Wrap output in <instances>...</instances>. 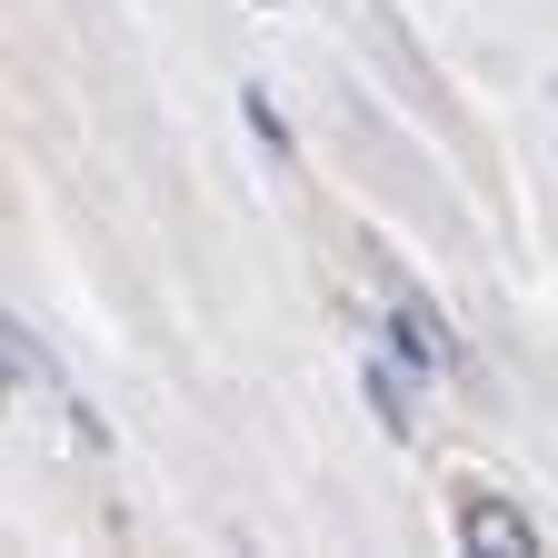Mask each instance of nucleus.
<instances>
[{
	"label": "nucleus",
	"instance_id": "obj_4",
	"mask_svg": "<svg viewBox=\"0 0 558 558\" xmlns=\"http://www.w3.org/2000/svg\"><path fill=\"white\" fill-rule=\"evenodd\" d=\"M360 389H369V409H379V429H389V439H409V399H399V369H369Z\"/></svg>",
	"mask_w": 558,
	"mask_h": 558
},
{
	"label": "nucleus",
	"instance_id": "obj_3",
	"mask_svg": "<svg viewBox=\"0 0 558 558\" xmlns=\"http://www.w3.org/2000/svg\"><path fill=\"white\" fill-rule=\"evenodd\" d=\"M240 120L259 130V150H269V160H290V120L269 110V90H240Z\"/></svg>",
	"mask_w": 558,
	"mask_h": 558
},
{
	"label": "nucleus",
	"instance_id": "obj_2",
	"mask_svg": "<svg viewBox=\"0 0 558 558\" xmlns=\"http://www.w3.org/2000/svg\"><path fill=\"white\" fill-rule=\"evenodd\" d=\"M0 369H11L31 399H60V369H50V349H40L31 329H0Z\"/></svg>",
	"mask_w": 558,
	"mask_h": 558
},
{
	"label": "nucleus",
	"instance_id": "obj_1",
	"mask_svg": "<svg viewBox=\"0 0 558 558\" xmlns=\"http://www.w3.org/2000/svg\"><path fill=\"white\" fill-rule=\"evenodd\" d=\"M459 538H469L478 558H538V529H529L519 499H469V509H459Z\"/></svg>",
	"mask_w": 558,
	"mask_h": 558
},
{
	"label": "nucleus",
	"instance_id": "obj_5",
	"mask_svg": "<svg viewBox=\"0 0 558 558\" xmlns=\"http://www.w3.org/2000/svg\"><path fill=\"white\" fill-rule=\"evenodd\" d=\"M548 100H558V90H548Z\"/></svg>",
	"mask_w": 558,
	"mask_h": 558
}]
</instances>
